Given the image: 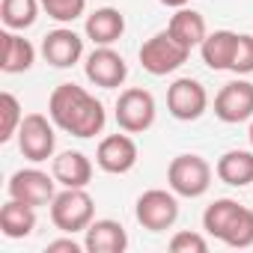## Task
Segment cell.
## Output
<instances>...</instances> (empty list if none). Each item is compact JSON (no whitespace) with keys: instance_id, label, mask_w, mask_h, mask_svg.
I'll use <instances>...</instances> for the list:
<instances>
[{"instance_id":"obj_25","label":"cell","mask_w":253,"mask_h":253,"mask_svg":"<svg viewBox=\"0 0 253 253\" xmlns=\"http://www.w3.org/2000/svg\"><path fill=\"white\" fill-rule=\"evenodd\" d=\"M39 3L48 12V18H54L60 24H72L86 12V0H39Z\"/></svg>"},{"instance_id":"obj_28","label":"cell","mask_w":253,"mask_h":253,"mask_svg":"<svg viewBox=\"0 0 253 253\" xmlns=\"http://www.w3.org/2000/svg\"><path fill=\"white\" fill-rule=\"evenodd\" d=\"M45 250L48 253H81V244L75 238H57V241H48Z\"/></svg>"},{"instance_id":"obj_10","label":"cell","mask_w":253,"mask_h":253,"mask_svg":"<svg viewBox=\"0 0 253 253\" xmlns=\"http://www.w3.org/2000/svg\"><path fill=\"white\" fill-rule=\"evenodd\" d=\"M214 116L226 125H238L253 119V84L244 78H235L220 86L214 95Z\"/></svg>"},{"instance_id":"obj_2","label":"cell","mask_w":253,"mask_h":253,"mask_svg":"<svg viewBox=\"0 0 253 253\" xmlns=\"http://www.w3.org/2000/svg\"><path fill=\"white\" fill-rule=\"evenodd\" d=\"M203 229L223 241L226 247H235V250H244L253 244V209L223 197V200H214L206 211H203Z\"/></svg>"},{"instance_id":"obj_17","label":"cell","mask_w":253,"mask_h":253,"mask_svg":"<svg viewBox=\"0 0 253 253\" xmlns=\"http://www.w3.org/2000/svg\"><path fill=\"white\" fill-rule=\"evenodd\" d=\"M51 173H54L57 185H63V188H86L92 179V164L84 152L69 149V152H60L54 158Z\"/></svg>"},{"instance_id":"obj_22","label":"cell","mask_w":253,"mask_h":253,"mask_svg":"<svg viewBox=\"0 0 253 253\" xmlns=\"http://www.w3.org/2000/svg\"><path fill=\"white\" fill-rule=\"evenodd\" d=\"M167 30H170L182 45H188V48L203 45V39L209 36V30H206V18H203L197 9H188V6L176 9V15L170 18Z\"/></svg>"},{"instance_id":"obj_15","label":"cell","mask_w":253,"mask_h":253,"mask_svg":"<svg viewBox=\"0 0 253 253\" xmlns=\"http://www.w3.org/2000/svg\"><path fill=\"white\" fill-rule=\"evenodd\" d=\"M84 247L89 253H125V247H128V232H125V226L119 220L101 217V220H92L86 226Z\"/></svg>"},{"instance_id":"obj_1","label":"cell","mask_w":253,"mask_h":253,"mask_svg":"<svg viewBox=\"0 0 253 253\" xmlns=\"http://www.w3.org/2000/svg\"><path fill=\"white\" fill-rule=\"evenodd\" d=\"M48 116L54 119L57 128H63L66 134L81 137V140H89V137L101 134L104 122H107L104 104L78 84H60L51 92Z\"/></svg>"},{"instance_id":"obj_23","label":"cell","mask_w":253,"mask_h":253,"mask_svg":"<svg viewBox=\"0 0 253 253\" xmlns=\"http://www.w3.org/2000/svg\"><path fill=\"white\" fill-rule=\"evenodd\" d=\"M39 0H3L0 3V18L6 30H27L39 18Z\"/></svg>"},{"instance_id":"obj_3","label":"cell","mask_w":253,"mask_h":253,"mask_svg":"<svg viewBox=\"0 0 253 253\" xmlns=\"http://www.w3.org/2000/svg\"><path fill=\"white\" fill-rule=\"evenodd\" d=\"M92 214H95V203L84 188H63L51 200V220L66 235L86 232V226L92 223Z\"/></svg>"},{"instance_id":"obj_18","label":"cell","mask_w":253,"mask_h":253,"mask_svg":"<svg viewBox=\"0 0 253 253\" xmlns=\"http://www.w3.org/2000/svg\"><path fill=\"white\" fill-rule=\"evenodd\" d=\"M84 30H86V39H92L95 45H113L125 33V15L113 6H101L86 15Z\"/></svg>"},{"instance_id":"obj_14","label":"cell","mask_w":253,"mask_h":253,"mask_svg":"<svg viewBox=\"0 0 253 253\" xmlns=\"http://www.w3.org/2000/svg\"><path fill=\"white\" fill-rule=\"evenodd\" d=\"M42 57L54 69H72L84 57V39L72 27H57L42 39Z\"/></svg>"},{"instance_id":"obj_16","label":"cell","mask_w":253,"mask_h":253,"mask_svg":"<svg viewBox=\"0 0 253 253\" xmlns=\"http://www.w3.org/2000/svg\"><path fill=\"white\" fill-rule=\"evenodd\" d=\"M36 63V48L30 39L18 36V30H3L0 33V69L6 75H21Z\"/></svg>"},{"instance_id":"obj_26","label":"cell","mask_w":253,"mask_h":253,"mask_svg":"<svg viewBox=\"0 0 253 253\" xmlns=\"http://www.w3.org/2000/svg\"><path fill=\"white\" fill-rule=\"evenodd\" d=\"M170 250L173 253H206L209 250V241L206 235L200 232H191V229H182L170 238Z\"/></svg>"},{"instance_id":"obj_20","label":"cell","mask_w":253,"mask_h":253,"mask_svg":"<svg viewBox=\"0 0 253 253\" xmlns=\"http://www.w3.org/2000/svg\"><path fill=\"white\" fill-rule=\"evenodd\" d=\"M214 173L229 188H247L253 182V152H247V149H229V152H223L217 158Z\"/></svg>"},{"instance_id":"obj_8","label":"cell","mask_w":253,"mask_h":253,"mask_svg":"<svg viewBox=\"0 0 253 253\" xmlns=\"http://www.w3.org/2000/svg\"><path fill=\"white\" fill-rule=\"evenodd\" d=\"M134 214H137V223L149 232H164L170 229L176 220H179V200L173 191H161V188H152V191H143L137 197V206H134Z\"/></svg>"},{"instance_id":"obj_9","label":"cell","mask_w":253,"mask_h":253,"mask_svg":"<svg viewBox=\"0 0 253 253\" xmlns=\"http://www.w3.org/2000/svg\"><path fill=\"white\" fill-rule=\"evenodd\" d=\"M209 107V92L200 81L194 78H179L167 86V110L179 122H194L206 113Z\"/></svg>"},{"instance_id":"obj_29","label":"cell","mask_w":253,"mask_h":253,"mask_svg":"<svg viewBox=\"0 0 253 253\" xmlns=\"http://www.w3.org/2000/svg\"><path fill=\"white\" fill-rule=\"evenodd\" d=\"M164 6H170V9H182V6H188L191 0H161Z\"/></svg>"},{"instance_id":"obj_5","label":"cell","mask_w":253,"mask_h":253,"mask_svg":"<svg viewBox=\"0 0 253 253\" xmlns=\"http://www.w3.org/2000/svg\"><path fill=\"white\" fill-rule=\"evenodd\" d=\"M155 95L143 86H128L116 98V125L128 134H143L155 125Z\"/></svg>"},{"instance_id":"obj_21","label":"cell","mask_w":253,"mask_h":253,"mask_svg":"<svg viewBox=\"0 0 253 253\" xmlns=\"http://www.w3.org/2000/svg\"><path fill=\"white\" fill-rule=\"evenodd\" d=\"M0 229L6 238H27L36 229V209L9 197V203L0 209Z\"/></svg>"},{"instance_id":"obj_11","label":"cell","mask_w":253,"mask_h":253,"mask_svg":"<svg viewBox=\"0 0 253 253\" xmlns=\"http://www.w3.org/2000/svg\"><path fill=\"white\" fill-rule=\"evenodd\" d=\"M54 185H57L54 173L48 176V173H42V170H36V167H27V170L12 173L6 191H9L12 200L39 209V206H51V200L57 197V194H54Z\"/></svg>"},{"instance_id":"obj_12","label":"cell","mask_w":253,"mask_h":253,"mask_svg":"<svg viewBox=\"0 0 253 253\" xmlns=\"http://www.w3.org/2000/svg\"><path fill=\"white\" fill-rule=\"evenodd\" d=\"M84 72H86V81L101 89H116L128 78V66H125L122 54H116L110 45H95V51L84 63Z\"/></svg>"},{"instance_id":"obj_19","label":"cell","mask_w":253,"mask_h":253,"mask_svg":"<svg viewBox=\"0 0 253 253\" xmlns=\"http://www.w3.org/2000/svg\"><path fill=\"white\" fill-rule=\"evenodd\" d=\"M235 45H238V33H232V30H214V33H209V36L203 39V45H200L203 63H206L211 72H226V69H232Z\"/></svg>"},{"instance_id":"obj_6","label":"cell","mask_w":253,"mask_h":253,"mask_svg":"<svg viewBox=\"0 0 253 253\" xmlns=\"http://www.w3.org/2000/svg\"><path fill=\"white\" fill-rule=\"evenodd\" d=\"M188 57H191V48L182 45L170 30L155 33V36L146 39L143 48H140V66H143L149 75H155V78L176 72L179 66L188 63Z\"/></svg>"},{"instance_id":"obj_7","label":"cell","mask_w":253,"mask_h":253,"mask_svg":"<svg viewBox=\"0 0 253 253\" xmlns=\"http://www.w3.org/2000/svg\"><path fill=\"white\" fill-rule=\"evenodd\" d=\"M18 149L27 161L42 164L48 158H54L57 149V134H54V119L42 116V113H27L21 119V128H18Z\"/></svg>"},{"instance_id":"obj_13","label":"cell","mask_w":253,"mask_h":253,"mask_svg":"<svg viewBox=\"0 0 253 253\" xmlns=\"http://www.w3.org/2000/svg\"><path fill=\"white\" fill-rule=\"evenodd\" d=\"M95 164L104 173H113V176L128 173L137 164V143L128 137V131L125 134H107L95 149Z\"/></svg>"},{"instance_id":"obj_4","label":"cell","mask_w":253,"mask_h":253,"mask_svg":"<svg viewBox=\"0 0 253 253\" xmlns=\"http://www.w3.org/2000/svg\"><path fill=\"white\" fill-rule=\"evenodd\" d=\"M167 185L176 197H188V200H197L209 191L211 185V167L203 155H176L167 167Z\"/></svg>"},{"instance_id":"obj_27","label":"cell","mask_w":253,"mask_h":253,"mask_svg":"<svg viewBox=\"0 0 253 253\" xmlns=\"http://www.w3.org/2000/svg\"><path fill=\"white\" fill-rule=\"evenodd\" d=\"M235 75H250L253 72V36L250 33H238V45H235V57H232V69Z\"/></svg>"},{"instance_id":"obj_24","label":"cell","mask_w":253,"mask_h":253,"mask_svg":"<svg viewBox=\"0 0 253 253\" xmlns=\"http://www.w3.org/2000/svg\"><path fill=\"white\" fill-rule=\"evenodd\" d=\"M21 119H24V113H21L18 98L12 92H3L0 95V143H9L18 134Z\"/></svg>"},{"instance_id":"obj_30","label":"cell","mask_w":253,"mask_h":253,"mask_svg":"<svg viewBox=\"0 0 253 253\" xmlns=\"http://www.w3.org/2000/svg\"><path fill=\"white\" fill-rule=\"evenodd\" d=\"M247 137H250V146H253V122H250V131H247Z\"/></svg>"}]
</instances>
